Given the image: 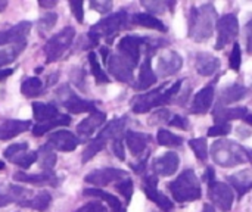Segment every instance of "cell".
Listing matches in <instances>:
<instances>
[{
    "label": "cell",
    "instance_id": "1",
    "mask_svg": "<svg viewBox=\"0 0 252 212\" xmlns=\"http://www.w3.org/2000/svg\"><path fill=\"white\" fill-rule=\"evenodd\" d=\"M217 24V10L213 3H205L190 9L189 16V38L196 43L210 40Z\"/></svg>",
    "mask_w": 252,
    "mask_h": 212
},
{
    "label": "cell",
    "instance_id": "2",
    "mask_svg": "<svg viewBox=\"0 0 252 212\" xmlns=\"http://www.w3.org/2000/svg\"><path fill=\"white\" fill-rule=\"evenodd\" d=\"M182 80L173 83V84H162L161 87L155 89V90H151L145 94H140L137 96L133 103H131V111L134 114H146L149 112L151 109L154 108H158L161 105H165L167 102H170L180 90L182 87Z\"/></svg>",
    "mask_w": 252,
    "mask_h": 212
},
{
    "label": "cell",
    "instance_id": "3",
    "mask_svg": "<svg viewBox=\"0 0 252 212\" xmlns=\"http://www.w3.org/2000/svg\"><path fill=\"white\" fill-rule=\"evenodd\" d=\"M173 199L179 204L198 201L202 195L199 179L193 170H185L176 180L167 184Z\"/></svg>",
    "mask_w": 252,
    "mask_h": 212
},
{
    "label": "cell",
    "instance_id": "4",
    "mask_svg": "<svg viewBox=\"0 0 252 212\" xmlns=\"http://www.w3.org/2000/svg\"><path fill=\"white\" fill-rule=\"evenodd\" d=\"M211 156L221 168H232L248 161L247 149L233 140H217L211 146Z\"/></svg>",
    "mask_w": 252,
    "mask_h": 212
},
{
    "label": "cell",
    "instance_id": "5",
    "mask_svg": "<svg viewBox=\"0 0 252 212\" xmlns=\"http://www.w3.org/2000/svg\"><path fill=\"white\" fill-rule=\"evenodd\" d=\"M128 22V15L126 10H120L117 13H112L102 21H99L96 25H93L89 31V40L90 46H96L102 37L108 38V41H112V37L120 32L123 28H126Z\"/></svg>",
    "mask_w": 252,
    "mask_h": 212
},
{
    "label": "cell",
    "instance_id": "6",
    "mask_svg": "<svg viewBox=\"0 0 252 212\" xmlns=\"http://www.w3.org/2000/svg\"><path fill=\"white\" fill-rule=\"evenodd\" d=\"M74 37H75V30L72 27H65L58 34L50 37L44 46V55L47 62L50 63L59 61L63 56V53L71 47Z\"/></svg>",
    "mask_w": 252,
    "mask_h": 212
},
{
    "label": "cell",
    "instance_id": "7",
    "mask_svg": "<svg viewBox=\"0 0 252 212\" xmlns=\"http://www.w3.org/2000/svg\"><path fill=\"white\" fill-rule=\"evenodd\" d=\"M217 28V43L216 49L221 50L224 49L229 43L235 41V38L239 34V21L235 13H226L217 19L216 24Z\"/></svg>",
    "mask_w": 252,
    "mask_h": 212
},
{
    "label": "cell",
    "instance_id": "8",
    "mask_svg": "<svg viewBox=\"0 0 252 212\" xmlns=\"http://www.w3.org/2000/svg\"><path fill=\"white\" fill-rule=\"evenodd\" d=\"M148 38L142 35H126L118 43V55H121L126 61H128L133 68L139 65L142 47L146 46Z\"/></svg>",
    "mask_w": 252,
    "mask_h": 212
},
{
    "label": "cell",
    "instance_id": "9",
    "mask_svg": "<svg viewBox=\"0 0 252 212\" xmlns=\"http://www.w3.org/2000/svg\"><path fill=\"white\" fill-rule=\"evenodd\" d=\"M208 198L223 212L230 211L235 201L233 189L227 183H221V182H214L208 184Z\"/></svg>",
    "mask_w": 252,
    "mask_h": 212
},
{
    "label": "cell",
    "instance_id": "10",
    "mask_svg": "<svg viewBox=\"0 0 252 212\" xmlns=\"http://www.w3.org/2000/svg\"><path fill=\"white\" fill-rule=\"evenodd\" d=\"M124 179H128V173L120 168H100V170H94L92 173H89L84 177L86 183H90L93 186H108L114 182H121Z\"/></svg>",
    "mask_w": 252,
    "mask_h": 212
},
{
    "label": "cell",
    "instance_id": "11",
    "mask_svg": "<svg viewBox=\"0 0 252 212\" xmlns=\"http://www.w3.org/2000/svg\"><path fill=\"white\" fill-rule=\"evenodd\" d=\"M62 93H65V96H59L62 99V105L65 106V109L69 114H84V112H96V103L90 102V100H84L81 97H78L75 93H72V90L68 86H63L62 89H59Z\"/></svg>",
    "mask_w": 252,
    "mask_h": 212
},
{
    "label": "cell",
    "instance_id": "12",
    "mask_svg": "<svg viewBox=\"0 0 252 212\" xmlns=\"http://www.w3.org/2000/svg\"><path fill=\"white\" fill-rule=\"evenodd\" d=\"M31 22L22 21L9 30L0 31V47L12 44H27V37L31 31Z\"/></svg>",
    "mask_w": 252,
    "mask_h": 212
},
{
    "label": "cell",
    "instance_id": "13",
    "mask_svg": "<svg viewBox=\"0 0 252 212\" xmlns=\"http://www.w3.org/2000/svg\"><path fill=\"white\" fill-rule=\"evenodd\" d=\"M182 66H183L182 56L177 52L171 50V49L164 50L158 56V61H157V72H158L159 77L173 75V74L179 72Z\"/></svg>",
    "mask_w": 252,
    "mask_h": 212
},
{
    "label": "cell",
    "instance_id": "14",
    "mask_svg": "<svg viewBox=\"0 0 252 212\" xmlns=\"http://www.w3.org/2000/svg\"><path fill=\"white\" fill-rule=\"evenodd\" d=\"M108 63V71L121 83H131L133 81V65L126 61L121 55L115 53L111 55L106 61Z\"/></svg>",
    "mask_w": 252,
    "mask_h": 212
},
{
    "label": "cell",
    "instance_id": "15",
    "mask_svg": "<svg viewBox=\"0 0 252 212\" xmlns=\"http://www.w3.org/2000/svg\"><path fill=\"white\" fill-rule=\"evenodd\" d=\"M78 143H80L78 137H75L71 131L66 130L55 131L47 139V146L59 152H72L77 149Z\"/></svg>",
    "mask_w": 252,
    "mask_h": 212
},
{
    "label": "cell",
    "instance_id": "16",
    "mask_svg": "<svg viewBox=\"0 0 252 212\" xmlns=\"http://www.w3.org/2000/svg\"><path fill=\"white\" fill-rule=\"evenodd\" d=\"M106 121V114L105 112H100V111H96L93 112L92 115H89L86 120H83L78 125H77V134L81 140H86L89 137L93 136V133L100 127L103 125Z\"/></svg>",
    "mask_w": 252,
    "mask_h": 212
},
{
    "label": "cell",
    "instance_id": "17",
    "mask_svg": "<svg viewBox=\"0 0 252 212\" xmlns=\"http://www.w3.org/2000/svg\"><path fill=\"white\" fill-rule=\"evenodd\" d=\"M13 180L19 183L34 184V186H56L58 179L52 171H43L40 174H27L22 171H16L13 174Z\"/></svg>",
    "mask_w": 252,
    "mask_h": 212
},
{
    "label": "cell",
    "instance_id": "18",
    "mask_svg": "<svg viewBox=\"0 0 252 212\" xmlns=\"http://www.w3.org/2000/svg\"><path fill=\"white\" fill-rule=\"evenodd\" d=\"M180 164V158L176 152H167L154 162V173L161 177L173 176Z\"/></svg>",
    "mask_w": 252,
    "mask_h": 212
},
{
    "label": "cell",
    "instance_id": "19",
    "mask_svg": "<svg viewBox=\"0 0 252 212\" xmlns=\"http://www.w3.org/2000/svg\"><path fill=\"white\" fill-rule=\"evenodd\" d=\"M214 96H216V93H214V87L213 86H207V87L201 89L193 96L190 112L195 114V115H201V114L208 112V109L211 108V105L214 102Z\"/></svg>",
    "mask_w": 252,
    "mask_h": 212
},
{
    "label": "cell",
    "instance_id": "20",
    "mask_svg": "<svg viewBox=\"0 0 252 212\" xmlns=\"http://www.w3.org/2000/svg\"><path fill=\"white\" fill-rule=\"evenodd\" d=\"M220 68V61L207 52H199L195 56V69L199 75L202 77H210L213 74L217 72V69Z\"/></svg>",
    "mask_w": 252,
    "mask_h": 212
},
{
    "label": "cell",
    "instance_id": "21",
    "mask_svg": "<svg viewBox=\"0 0 252 212\" xmlns=\"http://www.w3.org/2000/svg\"><path fill=\"white\" fill-rule=\"evenodd\" d=\"M31 127L30 121L22 120H0V140H10Z\"/></svg>",
    "mask_w": 252,
    "mask_h": 212
},
{
    "label": "cell",
    "instance_id": "22",
    "mask_svg": "<svg viewBox=\"0 0 252 212\" xmlns=\"http://www.w3.org/2000/svg\"><path fill=\"white\" fill-rule=\"evenodd\" d=\"M30 195H31V192L21 186L9 184V186H6V189L0 187V208L7 207L9 204H13V202L22 204L24 201L28 199Z\"/></svg>",
    "mask_w": 252,
    "mask_h": 212
},
{
    "label": "cell",
    "instance_id": "23",
    "mask_svg": "<svg viewBox=\"0 0 252 212\" xmlns=\"http://www.w3.org/2000/svg\"><path fill=\"white\" fill-rule=\"evenodd\" d=\"M248 94V89L242 84H230L226 86L224 89L220 90L219 94V106H224L229 103H235L239 102L241 99H244Z\"/></svg>",
    "mask_w": 252,
    "mask_h": 212
},
{
    "label": "cell",
    "instance_id": "24",
    "mask_svg": "<svg viewBox=\"0 0 252 212\" xmlns=\"http://www.w3.org/2000/svg\"><path fill=\"white\" fill-rule=\"evenodd\" d=\"M149 142H151V136L146 133H139V131L126 133V143L128 146V151L133 153V156H140L145 152Z\"/></svg>",
    "mask_w": 252,
    "mask_h": 212
},
{
    "label": "cell",
    "instance_id": "25",
    "mask_svg": "<svg viewBox=\"0 0 252 212\" xmlns=\"http://www.w3.org/2000/svg\"><path fill=\"white\" fill-rule=\"evenodd\" d=\"M158 80V75L154 72L152 69V58L148 55L143 61V63L140 65V72H139V78L137 83L134 86V89L137 90H145L151 86H154Z\"/></svg>",
    "mask_w": 252,
    "mask_h": 212
},
{
    "label": "cell",
    "instance_id": "26",
    "mask_svg": "<svg viewBox=\"0 0 252 212\" xmlns=\"http://www.w3.org/2000/svg\"><path fill=\"white\" fill-rule=\"evenodd\" d=\"M229 184L238 192L239 199L244 198L252 189V174L250 170H244L241 173H236L230 177H227Z\"/></svg>",
    "mask_w": 252,
    "mask_h": 212
},
{
    "label": "cell",
    "instance_id": "27",
    "mask_svg": "<svg viewBox=\"0 0 252 212\" xmlns=\"http://www.w3.org/2000/svg\"><path fill=\"white\" fill-rule=\"evenodd\" d=\"M248 115V109L245 106L239 108H224V106H217L214 111V120L216 124H226L233 120H244Z\"/></svg>",
    "mask_w": 252,
    "mask_h": 212
},
{
    "label": "cell",
    "instance_id": "28",
    "mask_svg": "<svg viewBox=\"0 0 252 212\" xmlns=\"http://www.w3.org/2000/svg\"><path fill=\"white\" fill-rule=\"evenodd\" d=\"M71 124V118L69 115H58L56 118L53 120H49L46 122H38L32 127V136L34 137H41L43 134H46L47 131L53 130V128H58V127H65V125H69Z\"/></svg>",
    "mask_w": 252,
    "mask_h": 212
},
{
    "label": "cell",
    "instance_id": "29",
    "mask_svg": "<svg viewBox=\"0 0 252 212\" xmlns=\"http://www.w3.org/2000/svg\"><path fill=\"white\" fill-rule=\"evenodd\" d=\"M32 115L34 120L38 122H46L49 120H53L59 115L58 108L52 103H43V102H34L32 103Z\"/></svg>",
    "mask_w": 252,
    "mask_h": 212
},
{
    "label": "cell",
    "instance_id": "30",
    "mask_svg": "<svg viewBox=\"0 0 252 212\" xmlns=\"http://www.w3.org/2000/svg\"><path fill=\"white\" fill-rule=\"evenodd\" d=\"M131 21L136 25L151 28V30H157V31H161V32H167V30H168L167 25L161 19L154 16L152 13H134Z\"/></svg>",
    "mask_w": 252,
    "mask_h": 212
},
{
    "label": "cell",
    "instance_id": "31",
    "mask_svg": "<svg viewBox=\"0 0 252 212\" xmlns=\"http://www.w3.org/2000/svg\"><path fill=\"white\" fill-rule=\"evenodd\" d=\"M143 192L158 208H161L164 212H170L173 210V202L164 193H161L157 189V186H149V184L143 183Z\"/></svg>",
    "mask_w": 252,
    "mask_h": 212
},
{
    "label": "cell",
    "instance_id": "32",
    "mask_svg": "<svg viewBox=\"0 0 252 212\" xmlns=\"http://www.w3.org/2000/svg\"><path fill=\"white\" fill-rule=\"evenodd\" d=\"M84 196H93V198H99L102 201H105L108 204V207L111 208L112 212H124L123 211V205L120 202V199L111 193H106L103 190H99V189H86L83 192Z\"/></svg>",
    "mask_w": 252,
    "mask_h": 212
},
{
    "label": "cell",
    "instance_id": "33",
    "mask_svg": "<svg viewBox=\"0 0 252 212\" xmlns=\"http://www.w3.org/2000/svg\"><path fill=\"white\" fill-rule=\"evenodd\" d=\"M50 204H52V196H50V193L46 192V190H43V192H40L38 195H35L34 198L27 199V201H24V202L19 204V205H21V207H25V208H31V210H35V211L43 212L50 207Z\"/></svg>",
    "mask_w": 252,
    "mask_h": 212
},
{
    "label": "cell",
    "instance_id": "34",
    "mask_svg": "<svg viewBox=\"0 0 252 212\" xmlns=\"http://www.w3.org/2000/svg\"><path fill=\"white\" fill-rule=\"evenodd\" d=\"M106 143H108V140L97 134V136L86 146V149H84V152H83V155H81V162L86 164V162H89L90 159H93V158L106 146Z\"/></svg>",
    "mask_w": 252,
    "mask_h": 212
},
{
    "label": "cell",
    "instance_id": "35",
    "mask_svg": "<svg viewBox=\"0 0 252 212\" xmlns=\"http://www.w3.org/2000/svg\"><path fill=\"white\" fill-rule=\"evenodd\" d=\"M25 49V44H12V46H3L0 47V69L1 66H6L12 63Z\"/></svg>",
    "mask_w": 252,
    "mask_h": 212
},
{
    "label": "cell",
    "instance_id": "36",
    "mask_svg": "<svg viewBox=\"0 0 252 212\" xmlns=\"http://www.w3.org/2000/svg\"><path fill=\"white\" fill-rule=\"evenodd\" d=\"M43 91V83L37 77H30L21 84V93L25 97H37Z\"/></svg>",
    "mask_w": 252,
    "mask_h": 212
},
{
    "label": "cell",
    "instance_id": "37",
    "mask_svg": "<svg viewBox=\"0 0 252 212\" xmlns=\"http://www.w3.org/2000/svg\"><path fill=\"white\" fill-rule=\"evenodd\" d=\"M157 142L159 146H167V148H179L183 145V139L165 128H161L158 130V134H157Z\"/></svg>",
    "mask_w": 252,
    "mask_h": 212
},
{
    "label": "cell",
    "instance_id": "38",
    "mask_svg": "<svg viewBox=\"0 0 252 212\" xmlns=\"http://www.w3.org/2000/svg\"><path fill=\"white\" fill-rule=\"evenodd\" d=\"M37 153H38V165L44 171H52L56 164V155H55L53 149L46 145V146H41Z\"/></svg>",
    "mask_w": 252,
    "mask_h": 212
},
{
    "label": "cell",
    "instance_id": "39",
    "mask_svg": "<svg viewBox=\"0 0 252 212\" xmlns=\"http://www.w3.org/2000/svg\"><path fill=\"white\" fill-rule=\"evenodd\" d=\"M89 63H90V69H92V74L96 80L97 84H108L109 83V77L106 75V72L102 69L99 61H97V56L94 52H90L89 53Z\"/></svg>",
    "mask_w": 252,
    "mask_h": 212
},
{
    "label": "cell",
    "instance_id": "40",
    "mask_svg": "<svg viewBox=\"0 0 252 212\" xmlns=\"http://www.w3.org/2000/svg\"><path fill=\"white\" fill-rule=\"evenodd\" d=\"M190 149L195 152L196 158L199 161H207L208 158V145H207V139L204 137H198V139H192L189 142Z\"/></svg>",
    "mask_w": 252,
    "mask_h": 212
},
{
    "label": "cell",
    "instance_id": "41",
    "mask_svg": "<svg viewBox=\"0 0 252 212\" xmlns=\"http://www.w3.org/2000/svg\"><path fill=\"white\" fill-rule=\"evenodd\" d=\"M38 159V153L37 152H24V153H21V155H18L16 158H13L10 162L12 164H16V165H19L21 168H30L35 161Z\"/></svg>",
    "mask_w": 252,
    "mask_h": 212
},
{
    "label": "cell",
    "instance_id": "42",
    "mask_svg": "<svg viewBox=\"0 0 252 212\" xmlns=\"http://www.w3.org/2000/svg\"><path fill=\"white\" fill-rule=\"evenodd\" d=\"M56 21H58V13H55V12H49V13L43 15L38 19V31H40V34H46L47 31H50L55 27Z\"/></svg>",
    "mask_w": 252,
    "mask_h": 212
},
{
    "label": "cell",
    "instance_id": "43",
    "mask_svg": "<svg viewBox=\"0 0 252 212\" xmlns=\"http://www.w3.org/2000/svg\"><path fill=\"white\" fill-rule=\"evenodd\" d=\"M27 151H28V143H27V142H22V143H13V145L7 146V148L4 149L3 156H4V159L12 161L13 158H16L18 155H21V153H24V152H27Z\"/></svg>",
    "mask_w": 252,
    "mask_h": 212
},
{
    "label": "cell",
    "instance_id": "44",
    "mask_svg": "<svg viewBox=\"0 0 252 212\" xmlns=\"http://www.w3.org/2000/svg\"><path fill=\"white\" fill-rule=\"evenodd\" d=\"M115 189L124 196V199H126L127 204L131 201V196H133V192H134L133 180H131V179H124V180L118 182V183L115 184Z\"/></svg>",
    "mask_w": 252,
    "mask_h": 212
},
{
    "label": "cell",
    "instance_id": "45",
    "mask_svg": "<svg viewBox=\"0 0 252 212\" xmlns=\"http://www.w3.org/2000/svg\"><path fill=\"white\" fill-rule=\"evenodd\" d=\"M241 63H242V52H241V44L239 43H235L233 44V49H232V53H230V58H229V65L233 71H239L241 69Z\"/></svg>",
    "mask_w": 252,
    "mask_h": 212
},
{
    "label": "cell",
    "instance_id": "46",
    "mask_svg": "<svg viewBox=\"0 0 252 212\" xmlns=\"http://www.w3.org/2000/svg\"><path fill=\"white\" fill-rule=\"evenodd\" d=\"M170 118H171V114H170V111L168 109H158L155 114H152V117L149 118V124L151 125H161V124H168V121H170Z\"/></svg>",
    "mask_w": 252,
    "mask_h": 212
},
{
    "label": "cell",
    "instance_id": "47",
    "mask_svg": "<svg viewBox=\"0 0 252 212\" xmlns=\"http://www.w3.org/2000/svg\"><path fill=\"white\" fill-rule=\"evenodd\" d=\"M230 130H232V125L229 122H226V124H216V125L208 128V136L210 137H221V136L229 134Z\"/></svg>",
    "mask_w": 252,
    "mask_h": 212
},
{
    "label": "cell",
    "instance_id": "48",
    "mask_svg": "<svg viewBox=\"0 0 252 212\" xmlns=\"http://www.w3.org/2000/svg\"><path fill=\"white\" fill-rule=\"evenodd\" d=\"M69 7L75 16V19L81 24L84 21V9H83V1L81 0H69Z\"/></svg>",
    "mask_w": 252,
    "mask_h": 212
},
{
    "label": "cell",
    "instance_id": "49",
    "mask_svg": "<svg viewBox=\"0 0 252 212\" xmlns=\"http://www.w3.org/2000/svg\"><path fill=\"white\" fill-rule=\"evenodd\" d=\"M143 6L151 13H162L170 6V3H165V1H143Z\"/></svg>",
    "mask_w": 252,
    "mask_h": 212
},
{
    "label": "cell",
    "instance_id": "50",
    "mask_svg": "<svg viewBox=\"0 0 252 212\" xmlns=\"http://www.w3.org/2000/svg\"><path fill=\"white\" fill-rule=\"evenodd\" d=\"M112 151H114V155H115L120 161H124V159H126L123 136H121V137H117V139H114V140H112Z\"/></svg>",
    "mask_w": 252,
    "mask_h": 212
},
{
    "label": "cell",
    "instance_id": "51",
    "mask_svg": "<svg viewBox=\"0 0 252 212\" xmlns=\"http://www.w3.org/2000/svg\"><path fill=\"white\" fill-rule=\"evenodd\" d=\"M75 212H108L105 205L100 202H89L84 207H81L80 210H77Z\"/></svg>",
    "mask_w": 252,
    "mask_h": 212
},
{
    "label": "cell",
    "instance_id": "52",
    "mask_svg": "<svg viewBox=\"0 0 252 212\" xmlns=\"http://www.w3.org/2000/svg\"><path fill=\"white\" fill-rule=\"evenodd\" d=\"M168 124L171 127H176V128H180V130H186L189 127V121L185 117H180V115H173L170 118Z\"/></svg>",
    "mask_w": 252,
    "mask_h": 212
},
{
    "label": "cell",
    "instance_id": "53",
    "mask_svg": "<svg viewBox=\"0 0 252 212\" xmlns=\"http://www.w3.org/2000/svg\"><path fill=\"white\" fill-rule=\"evenodd\" d=\"M90 7L97 10L99 13H108L112 9V1H109V0H106V1H92Z\"/></svg>",
    "mask_w": 252,
    "mask_h": 212
},
{
    "label": "cell",
    "instance_id": "54",
    "mask_svg": "<svg viewBox=\"0 0 252 212\" xmlns=\"http://www.w3.org/2000/svg\"><path fill=\"white\" fill-rule=\"evenodd\" d=\"M148 159H149V153H146L145 156H143V159L142 161H139L137 164H133L131 165V168H133V171L136 173V174H142L145 170H146V165H148Z\"/></svg>",
    "mask_w": 252,
    "mask_h": 212
},
{
    "label": "cell",
    "instance_id": "55",
    "mask_svg": "<svg viewBox=\"0 0 252 212\" xmlns=\"http://www.w3.org/2000/svg\"><path fill=\"white\" fill-rule=\"evenodd\" d=\"M245 35H247V50L252 55V19L245 27Z\"/></svg>",
    "mask_w": 252,
    "mask_h": 212
},
{
    "label": "cell",
    "instance_id": "56",
    "mask_svg": "<svg viewBox=\"0 0 252 212\" xmlns=\"http://www.w3.org/2000/svg\"><path fill=\"white\" fill-rule=\"evenodd\" d=\"M216 173H214V168L213 167H208V168H205V173H204V182H207L208 184H211V183H214L216 180Z\"/></svg>",
    "mask_w": 252,
    "mask_h": 212
},
{
    "label": "cell",
    "instance_id": "57",
    "mask_svg": "<svg viewBox=\"0 0 252 212\" xmlns=\"http://www.w3.org/2000/svg\"><path fill=\"white\" fill-rule=\"evenodd\" d=\"M56 4H58L56 0H38V6H40V7H44V9L55 7Z\"/></svg>",
    "mask_w": 252,
    "mask_h": 212
},
{
    "label": "cell",
    "instance_id": "58",
    "mask_svg": "<svg viewBox=\"0 0 252 212\" xmlns=\"http://www.w3.org/2000/svg\"><path fill=\"white\" fill-rule=\"evenodd\" d=\"M13 74V69L12 68H1L0 69V81L6 80L7 77H10Z\"/></svg>",
    "mask_w": 252,
    "mask_h": 212
},
{
    "label": "cell",
    "instance_id": "59",
    "mask_svg": "<svg viewBox=\"0 0 252 212\" xmlns=\"http://www.w3.org/2000/svg\"><path fill=\"white\" fill-rule=\"evenodd\" d=\"M202 212H216V210H214V207H213V205L207 204V205H204V208H202Z\"/></svg>",
    "mask_w": 252,
    "mask_h": 212
},
{
    "label": "cell",
    "instance_id": "60",
    "mask_svg": "<svg viewBox=\"0 0 252 212\" xmlns=\"http://www.w3.org/2000/svg\"><path fill=\"white\" fill-rule=\"evenodd\" d=\"M6 6H7V1H6V0H0V12H1V10H4V9H6Z\"/></svg>",
    "mask_w": 252,
    "mask_h": 212
},
{
    "label": "cell",
    "instance_id": "61",
    "mask_svg": "<svg viewBox=\"0 0 252 212\" xmlns=\"http://www.w3.org/2000/svg\"><path fill=\"white\" fill-rule=\"evenodd\" d=\"M244 121H245L247 124H250V125H252V115H247V117L244 118Z\"/></svg>",
    "mask_w": 252,
    "mask_h": 212
},
{
    "label": "cell",
    "instance_id": "62",
    "mask_svg": "<svg viewBox=\"0 0 252 212\" xmlns=\"http://www.w3.org/2000/svg\"><path fill=\"white\" fill-rule=\"evenodd\" d=\"M247 156H248V161L252 164V151L251 149H247Z\"/></svg>",
    "mask_w": 252,
    "mask_h": 212
},
{
    "label": "cell",
    "instance_id": "63",
    "mask_svg": "<svg viewBox=\"0 0 252 212\" xmlns=\"http://www.w3.org/2000/svg\"><path fill=\"white\" fill-rule=\"evenodd\" d=\"M4 168V164L3 162H0V170H3Z\"/></svg>",
    "mask_w": 252,
    "mask_h": 212
}]
</instances>
